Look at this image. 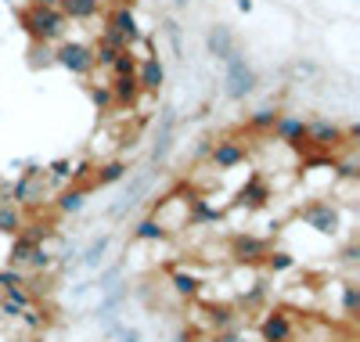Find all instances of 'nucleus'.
<instances>
[{"mask_svg":"<svg viewBox=\"0 0 360 342\" xmlns=\"http://www.w3.org/2000/svg\"><path fill=\"white\" fill-rule=\"evenodd\" d=\"M263 267H266L270 274H288V270L295 267V256L285 253V248H270L266 260H263Z\"/></svg>","mask_w":360,"mask_h":342,"instance_id":"obj_29","label":"nucleus"},{"mask_svg":"<svg viewBox=\"0 0 360 342\" xmlns=\"http://www.w3.org/2000/svg\"><path fill=\"white\" fill-rule=\"evenodd\" d=\"M58 11H62L69 22H90V18L101 15V0H62Z\"/></svg>","mask_w":360,"mask_h":342,"instance_id":"obj_20","label":"nucleus"},{"mask_svg":"<svg viewBox=\"0 0 360 342\" xmlns=\"http://www.w3.org/2000/svg\"><path fill=\"white\" fill-rule=\"evenodd\" d=\"M227 65V72H224V90H227V98H234V101H242V98H249L252 90H256V72H252V65L242 58V54H234L231 61H224Z\"/></svg>","mask_w":360,"mask_h":342,"instance_id":"obj_8","label":"nucleus"},{"mask_svg":"<svg viewBox=\"0 0 360 342\" xmlns=\"http://www.w3.org/2000/svg\"><path fill=\"white\" fill-rule=\"evenodd\" d=\"M62 0H29V8H58Z\"/></svg>","mask_w":360,"mask_h":342,"instance_id":"obj_38","label":"nucleus"},{"mask_svg":"<svg viewBox=\"0 0 360 342\" xmlns=\"http://www.w3.org/2000/svg\"><path fill=\"white\" fill-rule=\"evenodd\" d=\"M137 83H141V90L144 94H159L162 90V83H166V69H162V61L155 58V54H148L141 65H137Z\"/></svg>","mask_w":360,"mask_h":342,"instance_id":"obj_13","label":"nucleus"},{"mask_svg":"<svg viewBox=\"0 0 360 342\" xmlns=\"http://www.w3.org/2000/svg\"><path fill=\"white\" fill-rule=\"evenodd\" d=\"M245 159H249V148L238 137H217L213 144H209V163H213V170H220V173L238 170Z\"/></svg>","mask_w":360,"mask_h":342,"instance_id":"obj_9","label":"nucleus"},{"mask_svg":"<svg viewBox=\"0 0 360 342\" xmlns=\"http://www.w3.org/2000/svg\"><path fill=\"white\" fill-rule=\"evenodd\" d=\"M270 238H256V234H234L231 241H227V256L238 263V267H256V263H263L266 260V253H270Z\"/></svg>","mask_w":360,"mask_h":342,"instance_id":"obj_7","label":"nucleus"},{"mask_svg":"<svg viewBox=\"0 0 360 342\" xmlns=\"http://www.w3.org/2000/svg\"><path fill=\"white\" fill-rule=\"evenodd\" d=\"M148 188H152V177H148V173H137L134 180H130V188L123 191V198H119V205L112 209V216H115V220H123V216L148 195Z\"/></svg>","mask_w":360,"mask_h":342,"instance_id":"obj_16","label":"nucleus"},{"mask_svg":"<svg viewBox=\"0 0 360 342\" xmlns=\"http://www.w3.org/2000/svg\"><path fill=\"white\" fill-rule=\"evenodd\" d=\"M108 248H112V234H98V238L79 253L76 267H83V270H98V267L105 263V256H108Z\"/></svg>","mask_w":360,"mask_h":342,"instance_id":"obj_18","label":"nucleus"},{"mask_svg":"<svg viewBox=\"0 0 360 342\" xmlns=\"http://www.w3.org/2000/svg\"><path fill=\"white\" fill-rule=\"evenodd\" d=\"M205 47H209V54H213V58H220V61H231L234 54H242V51H238V40H234V33H231L227 25H213V29H209Z\"/></svg>","mask_w":360,"mask_h":342,"instance_id":"obj_14","label":"nucleus"},{"mask_svg":"<svg viewBox=\"0 0 360 342\" xmlns=\"http://www.w3.org/2000/svg\"><path fill=\"white\" fill-rule=\"evenodd\" d=\"M270 198H274V188H270V180L263 173H252L242 188H238V205H245V209H266Z\"/></svg>","mask_w":360,"mask_h":342,"instance_id":"obj_10","label":"nucleus"},{"mask_svg":"<svg viewBox=\"0 0 360 342\" xmlns=\"http://www.w3.org/2000/svg\"><path fill=\"white\" fill-rule=\"evenodd\" d=\"M169 144H173V112L166 108V112H162V127H159V134H155V148H152V163H155V166L169 155Z\"/></svg>","mask_w":360,"mask_h":342,"instance_id":"obj_22","label":"nucleus"},{"mask_svg":"<svg viewBox=\"0 0 360 342\" xmlns=\"http://www.w3.org/2000/svg\"><path fill=\"white\" fill-rule=\"evenodd\" d=\"M37 248H40V241L29 234V231H18L15 238H11V245H8V267H29V260L37 256Z\"/></svg>","mask_w":360,"mask_h":342,"instance_id":"obj_15","label":"nucleus"},{"mask_svg":"<svg viewBox=\"0 0 360 342\" xmlns=\"http://www.w3.org/2000/svg\"><path fill=\"white\" fill-rule=\"evenodd\" d=\"M299 220L307 227H314L317 234H335L342 227V213L332 198H310L303 209H299Z\"/></svg>","mask_w":360,"mask_h":342,"instance_id":"obj_4","label":"nucleus"},{"mask_svg":"<svg viewBox=\"0 0 360 342\" xmlns=\"http://www.w3.org/2000/svg\"><path fill=\"white\" fill-rule=\"evenodd\" d=\"M209 342H249V335L242 328H224V331H213Z\"/></svg>","mask_w":360,"mask_h":342,"instance_id":"obj_33","label":"nucleus"},{"mask_svg":"<svg viewBox=\"0 0 360 342\" xmlns=\"http://www.w3.org/2000/svg\"><path fill=\"white\" fill-rule=\"evenodd\" d=\"M69 177H72V163H69V159H58V163H51L47 180H69Z\"/></svg>","mask_w":360,"mask_h":342,"instance_id":"obj_34","label":"nucleus"},{"mask_svg":"<svg viewBox=\"0 0 360 342\" xmlns=\"http://www.w3.org/2000/svg\"><path fill=\"white\" fill-rule=\"evenodd\" d=\"M108 94H112V105L127 108V105H134L141 98V83H137V76H115L108 83Z\"/></svg>","mask_w":360,"mask_h":342,"instance_id":"obj_17","label":"nucleus"},{"mask_svg":"<svg viewBox=\"0 0 360 342\" xmlns=\"http://www.w3.org/2000/svg\"><path fill=\"white\" fill-rule=\"evenodd\" d=\"M342 263H349V267L360 263V245H356V241H349V245L342 248Z\"/></svg>","mask_w":360,"mask_h":342,"instance_id":"obj_36","label":"nucleus"},{"mask_svg":"<svg viewBox=\"0 0 360 342\" xmlns=\"http://www.w3.org/2000/svg\"><path fill=\"white\" fill-rule=\"evenodd\" d=\"M25 281H29V274L22 267H0V296H8L15 289H25Z\"/></svg>","mask_w":360,"mask_h":342,"instance_id":"obj_27","label":"nucleus"},{"mask_svg":"<svg viewBox=\"0 0 360 342\" xmlns=\"http://www.w3.org/2000/svg\"><path fill=\"white\" fill-rule=\"evenodd\" d=\"M54 61L62 69H69L72 76H90L98 65H94V47L83 44V40H62L54 51Z\"/></svg>","mask_w":360,"mask_h":342,"instance_id":"obj_6","label":"nucleus"},{"mask_svg":"<svg viewBox=\"0 0 360 342\" xmlns=\"http://www.w3.org/2000/svg\"><path fill=\"white\" fill-rule=\"evenodd\" d=\"M342 317L346 321L360 317V285L356 281H342Z\"/></svg>","mask_w":360,"mask_h":342,"instance_id":"obj_26","label":"nucleus"},{"mask_svg":"<svg viewBox=\"0 0 360 342\" xmlns=\"http://www.w3.org/2000/svg\"><path fill=\"white\" fill-rule=\"evenodd\" d=\"M278 119H281V108H256L252 115H249V130H256V134H274V127H278Z\"/></svg>","mask_w":360,"mask_h":342,"instance_id":"obj_25","label":"nucleus"},{"mask_svg":"<svg viewBox=\"0 0 360 342\" xmlns=\"http://www.w3.org/2000/svg\"><path fill=\"white\" fill-rule=\"evenodd\" d=\"M346 144V130L332 119H314L307 122V151L314 155H335Z\"/></svg>","mask_w":360,"mask_h":342,"instance_id":"obj_5","label":"nucleus"},{"mask_svg":"<svg viewBox=\"0 0 360 342\" xmlns=\"http://www.w3.org/2000/svg\"><path fill=\"white\" fill-rule=\"evenodd\" d=\"M134 238L137 241H166L169 238V231L155 220V216L152 213H148V216H141V220H137V227H134Z\"/></svg>","mask_w":360,"mask_h":342,"instance_id":"obj_24","label":"nucleus"},{"mask_svg":"<svg viewBox=\"0 0 360 342\" xmlns=\"http://www.w3.org/2000/svg\"><path fill=\"white\" fill-rule=\"evenodd\" d=\"M119 342H141V328H119Z\"/></svg>","mask_w":360,"mask_h":342,"instance_id":"obj_37","label":"nucleus"},{"mask_svg":"<svg viewBox=\"0 0 360 342\" xmlns=\"http://www.w3.org/2000/svg\"><path fill=\"white\" fill-rule=\"evenodd\" d=\"M169 285H173V292H176L180 299H198V296H202V277H198L195 270H184V267H176V270L169 274Z\"/></svg>","mask_w":360,"mask_h":342,"instance_id":"obj_19","label":"nucleus"},{"mask_svg":"<svg viewBox=\"0 0 360 342\" xmlns=\"http://www.w3.org/2000/svg\"><path fill=\"white\" fill-rule=\"evenodd\" d=\"M270 137H278L281 144H288L295 151H307V119L281 112V119H278V127H274V134H270Z\"/></svg>","mask_w":360,"mask_h":342,"instance_id":"obj_11","label":"nucleus"},{"mask_svg":"<svg viewBox=\"0 0 360 342\" xmlns=\"http://www.w3.org/2000/svg\"><path fill=\"white\" fill-rule=\"evenodd\" d=\"M238 11H252V0H238Z\"/></svg>","mask_w":360,"mask_h":342,"instance_id":"obj_39","label":"nucleus"},{"mask_svg":"<svg viewBox=\"0 0 360 342\" xmlns=\"http://www.w3.org/2000/svg\"><path fill=\"white\" fill-rule=\"evenodd\" d=\"M292 314H295V310H288V306H270V310H263V317H259V324H256L259 342H292L295 331H299V324H295Z\"/></svg>","mask_w":360,"mask_h":342,"instance_id":"obj_3","label":"nucleus"},{"mask_svg":"<svg viewBox=\"0 0 360 342\" xmlns=\"http://www.w3.org/2000/svg\"><path fill=\"white\" fill-rule=\"evenodd\" d=\"M22 25L25 33L33 37L37 44H58L65 40V29H69V18L58 11V8H25L22 11Z\"/></svg>","mask_w":360,"mask_h":342,"instance_id":"obj_2","label":"nucleus"},{"mask_svg":"<svg viewBox=\"0 0 360 342\" xmlns=\"http://www.w3.org/2000/svg\"><path fill=\"white\" fill-rule=\"evenodd\" d=\"M51 195V180H47V170L44 166H29L11 188L4 191V198L0 202H11L18 209H33V205H44Z\"/></svg>","mask_w":360,"mask_h":342,"instance_id":"obj_1","label":"nucleus"},{"mask_svg":"<svg viewBox=\"0 0 360 342\" xmlns=\"http://www.w3.org/2000/svg\"><path fill=\"white\" fill-rule=\"evenodd\" d=\"M86 195H90V188H79V184H72V188H65L62 195L54 198V209L62 213V216H72V213H79V209L86 205Z\"/></svg>","mask_w":360,"mask_h":342,"instance_id":"obj_21","label":"nucleus"},{"mask_svg":"<svg viewBox=\"0 0 360 342\" xmlns=\"http://www.w3.org/2000/svg\"><path fill=\"white\" fill-rule=\"evenodd\" d=\"M105 29L119 33V37H123V40L134 47V44H137V15H134V8H130V4H119V8H112V11H108Z\"/></svg>","mask_w":360,"mask_h":342,"instance_id":"obj_12","label":"nucleus"},{"mask_svg":"<svg viewBox=\"0 0 360 342\" xmlns=\"http://www.w3.org/2000/svg\"><path fill=\"white\" fill-rule=\"evenodd\" d=\"M119 274H123V263H112V267H105L94 281H90V289H98V292H108V289H115L119 285Z\"/></svg>","mask_w":360,"mask_h":342,"instance_id":"obj_30","label":"nucleus"},{"mask_svg":"<svg viewBox=\"0 0 360 342\" xmlns=\"http://www.w3.org/2000/svg\"><path fill=\"white\" fill-rule=\"evenodd\" d=\"M112 72H115V76H134V72H137V58H134V51H119L115 61H112Z\"/></svg>","mask_w":360,"mask_h":342,"instance_id":"obj_32","label":"nucleus"},{"mask_svg":"<svg viewBox=\"0 0 360 342\" xmlns=\"http://www.w3.org/2000/svg\"><path fill=\"white\" fill-rule=\"evenodd\" d=\"M127 163L123 159H108V163H101L98 170H94V184L90 188H105V184H115V180H123L127 177Z\"/></svg>","mask_w":360,"mask_h":342,"instance_id":"obj_23","label":"nucleus"},{"mask_svg":"<svg viewBox=\"0 0 360 342\" xmlns=\"http://www.w3.org/2000/svg\"><path fill=\"white\" fill-rule=\"evenodd\" d=\"M123 299H127V289H123V281H119L115 289H108V292H105V299L98 303V310H94V314H98V317H112L115 310L123 306Z\"/></svg>","mask_w":360,"mask_h":342,"instance_id":"obj_28","label":"nucleus"},{"mask_svg":"<svg viewBox=\"0 0 360 342\" xmlns=\"http://www.w3.org/2000/svg\"><path fill=\"white\" fill-rule=\"evenodd\" d=\"M90 98H94V105H98L101 112H108V108H112V94H108V87H90Z\"/></svg>","mask_w":360,"mask_h":342,"instance_id":"obj_35","label":"nucleus"},{"mask_svg":"<svg viewBox=\"0 0 360 342\" xmlns=\"http://www.w3.org/2000/svg\"><path fill=\"white\" fill-rule=\"evenodd\" d=\"M209 321H213V331L238 328V324H234V306H213V310H209Z\"/></svg>","mask_w":360,"mask_h":342,"instance_id":"obj_31","label":"nucleus"}]
</instances>
